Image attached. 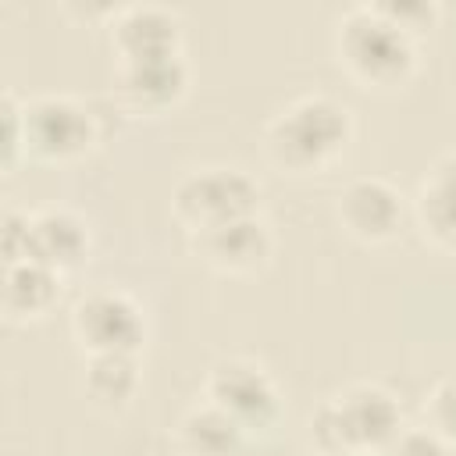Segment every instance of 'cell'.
Returning a JSON list of instances; mask_svg holds the SVG:
<instances>
[{
  "instance_id": "13",
  "label": "cell",
  "mask_w": 456,
  "mask_h": 456,
  "mask_svg": "<svg viewBox=\"0 0 456 456\" xmlns=\"http://www.w3.org/2000/svg\"><path fill=\"white\" fill-rule=\"evenodd\" d=\"M413 217L424 239L456 253V153H442L424 171L413 196Z\"/></svg>"
},
{
  "instance_id": "15",
  "label": "cell",
  "mask_w": 456,
  "mask_h": 456,
  "mask_svg": "<svg viewBox=\"0 0 456 456\" xmlns=\"http://www.w3.org/2000/svg\"><path fill=\"white\" fill-rule=\"evenodd\" d=\"M82 392L96 410H107V413L125 410L139 392V360H135V353H96V356H86Z\"/></svg>"
},
{
  "instance_id": "12",
  "label": "cell",
  "mask_w": 456,
  "mask_h": 456,
  "mask_svg": "<svg viewBox=\"0 0 456 456\" xmlns=\"http://www.w3.org/2000/svg\"><path fill=\"white\" fill-rule=\"evenodd\" d=\"M89 242L86 221L68 207H43L28 214V260L68 274L89 256Z\"/></svg>"
},
{
  "instance_id": "9",
  "label": "cell",
  "mask_w": 456,
  "mask_h": 456,
  "mask_svg": "<svg viewBox=\"0 0 456 456\" xmlns=\"http://www.w3.org/2000/svg\"><path fill=\"white\" fill-rule=\"evenodd\" d=\"M189 249L217 274H253L271 260L274 239L260 214L235 217L203 232H189Z\"/></svg>"
},
{
  "instance_id": "3",
  "label": "cell",
  "mask_w": 456,
  "mask_h": 456,
  "mask_svg": "<svg viewBox=\"0 0 456 456\" xmlns=\"http://www.w3.org/2000/svg\"><path fill=\"white\" fill-rule=\"evenodd\" d=\"M403 410L381 385H349L324 399L310 417V438L321 456L338 452H385L399 435Z\"/></svg>"
},
{
  "instance_id": "18",
  "label": "cell",
  "mask_w": 456,
  "mask_h": 456,
  "mask_svg": "<svg viewBox=\"0 0 456 456\" xmlns=\"http://www.w3.org/2000/svg\"><path fill=\"white\" fill-rule=\"evenodd\" d=\"M424 424L435 428L452 449H456V374L442 378L424 403Z\"/></svg>"
},
{
  "instance_id": "1",
  "label": "cell",
  "mask_w": 456,
  "mask_h": 456,
  "mask_svg": "<svg viewBox=\"0 0 456 456\" xmlns=\"http://www.w3.org/2000/svg\"><path fill=\"white\" fill-rule=\"evenodd\" d=\"M353 139V114L324 93H306L285 103L264 128V150L289 175L324 171Z\"/></svg>"
},
{
  "instance_id": "19",
  "label": "cell",
  "mask_w": 456,
  "mask_h": 456,
  "mask_svg": "<svg viewBox=\"0 0 456 456\" xmlns=\"http://www.w3.org/2000/svg\"><path fill=\"white\" fill-rule=\"evenodd\" d=\"M374 7H378V14H385L392 25H399L410 36L435 28V21H438V4H431V0H374Z\"/></svg>"
},
{
  "instance_id": "10",
  "label": "cell",
  "mask_w": 456,
  "mask_h": 456,
  "mask_svg": "<svg viewBox=\"0 0 456 456\" xmlns=\"http://www.w3.org/2000/svg\"><path fill=\"white\" fill-rule=\"evenodd\" d=\"M185 86H189L185 57L182 53H164V57L118 61L110 93L132 114H160V110L175 107L185 96Z\"/></svg>"
},
{
  "instance_id": "14",
  "label": "cell",
  "mask_w": 456,
  "mask_h": 456,
  "mask_svg": "<svg viewBox=\"0 0 456 456\" xmlns=\"http://www.w3.org/2000/svg\"><path fill=\"white\" fill-rule=\"evenodd\" d=\"M64 274L39 264V260H11L4 264V289L0 303L7 321H39L61 299Z\"/></svg>"
},
{
  "instance_id": "20",
  "label": "cell",
  "mask_w": 456,
  "mask_h": 456,
  "mask_svg": "<svg viewBox=\"0 0 456 456\" xmlns=\"http://www.w3.org/2000/svg\"><path fill=\"white\" fill-rule=\"evenodd\" d=\"M0 118H4V171L11 175V167L18 164V157L25 153V103L14 96V89H4L0 96Z\"/></svg>"
},
{
  "instance_id": "17",
  "label": "cell",
  "mask_w": 456,
  "mask_h": 456,
  "mask_svg": "<svg viewBox=\"0 0 456 456\" xmlns=\"http://www.w3.org/2000/svg\"><path fill=\"white\" fill-rule=\"evenodd\" d=\"M381 456H452V445L428 424H403Z\"/></svg>"
},
{
  "instance_id": "4",
  "label": "cell",
  "mask_w": 456,
  "mask_h": 456,
  "mask_svg": "<svg viewBox=\"0 0 456 456\" xmlns=\"http://www.w3.org/2000/svg\"><path fill=\"white\" fill-rule=\"evenodd\" d=\"M171 210L185 224V232H203L235 217L260 214V185L249 171L232 164L192 167L175 182Z\"/></svg>"
},
{
  "instance_id": "16",
  "label": "cell",
  "mask_w": 456,
  "mask_h": 456,
  "mask_svg": "<svg viewBox=\"0 0 456 456\" xmlns=\"http://www.w3.org/2000/svg\"><path fill=\"white\" fill-rule=\"evenodd\" d=\"M246 428H239L224 410L214 403L192 406L178 420V449L182 456H239L246 445Z\"/></svg>"
},
{
  "instance_id": "22",
  "label": "cell",
  "mask_w": 456,
  "mask_h": 456,
  "mask_svg": "<svg viewBox=\"0 0 456 456\" xmlns=\"http://www.w3.org/2000/svg\"><path fill=\"white\" fill-rule=\"evenodd\" d=\"M338 456H381V452H338Z\"/></svg>"
},
{
  "instance_id": "8",
  "label": "cell",
  "mask_w": 456,
  "mask_h": 456,
  "mask_svg": "<svg viewBox=\"0 0 456 456\" xmlns=\"http://www.w3.org/2000/svg\"><path fill=\"white\" fill-rule=\"evenodd\" d=\"M335 217L353 239H360L367 246H381V242L399 235L403 217H406V203L388 178L360 175L338 189Z\"/></svg>"
},
{
  "instance_id": "7",
  "label": "cell",
  "mask_w": 456,
  "mask_h": 456,
  "mask_svg": "<svg viewBox=\"0 0 456 456\" xmlns=\"http://www.w3.org/2000/svg\"><path fill=\"white\" fill-rule=\"evenodd\" d=\"M71 335L86 356L139 353L146 338V314L125 289L103 285V289L86 292L71 306Z\"/></svg>"
},
{
  "instance_id": "5",
  "label": "cell",
  "mask_w": 456,
  "mask_h": 456,
  "mask_svg": "<svg viewBox=\"0 0 456 456\" xmlns=\"http://www.w3.org/2000/svg\"><path fill=\"white\" fill-rule=\"evenodd\" d=\"M96 118L68 93H39L25 100V153L46 164H68L93 150Z\"/></svg>"
},
{
  "instance_id": "2",
  "label": "cell",
  "mask_w": 456,
  "mask_h": 456,
  "mask_svg": "<svg viewBox=\"0 0 456 456\" xmlns=\"http://www.w3.org/2000/svg\"><path fill=\"white\" fill-rule=\"evenodd\" d=\"M338 64L363 89H399L417 68V36L378 14L374 4H356L335 21Z\"/></svg>"
},
{
  "instance_id": "21",
  "label": "cell",
  "mask_w": 456,
  "mask_h": 456,
  "mask_svg": "<svg viewBox=\"0 0 456 456\" xmlns=\"http://www.w3.org/2000/svg\"><path fill=\"white\" fill-rule=\"evenodd\" d=\"M0 246H4V264H11V260H28V214H21V210H4Z\"/></svg>"
},
{
  "instance_id": "11",
  "label": "cell",
  "mask_w": 456,
  "mask_h": 456,
  "mask_svg": "<svg viewBox=\"0 0 456 456\" xmlns=\"http://www.w3.org/2000/svg\"><path fill=\"white\" fill-rule=\"evenodd\" d=\"M110 46L118 61L182 53V21L160 4H128L110 18Z\"/></svg>"
},
{
  "instance_id": "6",
  "label": "cell",
  "mask_w": 456,
  "mask_h": 456,
  "mask_svg": "<svg viewBox=\"0 0 456 456\" xmlns=\"http://www.w3.org/2000/svg\"><path fill=\"white\" fill-rule=\"evenodd\" d=\"M203 399L224 410L239 428L264 431L281 413V392L264 363L249 356H228L207 370Z\"/></svg>"
}]
</instances>
